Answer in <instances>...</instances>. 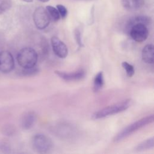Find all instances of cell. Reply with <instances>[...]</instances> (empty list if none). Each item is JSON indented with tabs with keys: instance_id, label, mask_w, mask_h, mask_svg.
I'll use <instances>...</instances> for the list:
<instances>
[{
	"instance_id": "obj_1",
	"label": "cell",
	"mask_w": 154,
	"mask_h": 154,
	"mask_svg": "<svg viewBox=\"0 0 154 154\" xmlns=\"http://www.w3.org/2000/svg\"><path fill=\"white\" fill-rule=\"evenodd\" d=\"M154 117L153 115L148 116L144 118L141 119L134 122L133 123L128 125L121 131H120L114 138L115 142H119L123 140L124 138L131 135L132 134L141 129V128L146 126L148 124H150L153 122Z\"/></svg>"
},
{
	"instance_id": "obj_2",
	"label": "cell",
	"mask_w": 154,
	"mask_h": 154,
	"mask_svg": "<svg viewBox=\"0 0 154 154\" xmlns=\"http://www.w3.org/2000/svg\"><path fill=\"white\" fill-rule=\"evenodd\" d=\"M131 102L132 101L131 99H127L121 102L106 106L94 112L92 115V119L94 120L103 119L109 116L123 112L130 106Z\"/></svg>"
},
{
	"instance_id": "obj_3",
	"label": "cell",
	"mask_w": 154,
	"mask_h": 154,
	"mask_svg": "<svg viewBox=\"0 0 154 154\" xmlns=\"http://www.w3.org/2000/svg\"><path fill=\"white\" fill-rule=\"evenodd\" d=\"M37 54L32 48L25 47L19 51L17 55L18 64L23 69L35 66L37 61Z\"/></svg>"
},
{
	"instance_id": "obj_4",
	"label": "cell",
	"mask_w": 154,
	"mask_h": 154,
	"mask_svg": "<svg viewBox=\"0 0 154 154\" xmlns=\"http://www.w3.org/2000/svg\"><path fill=\"white\" fill-rule=\"evenodd\" d=\"M33 149L37 153L48 152L53 146L51 140L46 135L42 134L35 135L32 140Z\"/></svg>"
},
{
	"instance_id": "obj_5",
	"label": "cell",
	"mask_w": 154,
	"mask_h": 154,
	"mask_svg": "<svg viewBox=\"0 0 154 154\" xmlns=\"http://www.w3.org/2000/svg\"><path fill=\"white\" fill-rule=\"evenodd\" d=\"M131 38L137 42H143L146 40L149 35V31L146 25L143 23L133 24L128 29Z\"/></svg>"
},
{
	"instance_id": "obj_6",
	"label": "cell",
	"mask_w": 154,
	"mask_h": 154,
	"mask_svg": "<svg viewBox=\"0 0 154 154\" xmlns=\"http://www.w3.org/2000/svg\"><path fill=\"white\" fill-rule=\"evenodd\" d=\"M33 21L35 26L39 29L48 27L51 19L46 8L43 7H37L33 13Z\"/></svg>"
},
{
	"instance_id": "obj_7",
	"label": "cell",
	"mask_w": 154,
	"mask_h": 154,
	"mask_svg": "<svg viewBox=\"0 0 154 154\" xmlns=\"http://www.w3.org/2000/svg\"><path fill=\"white\" fill-rule=\"evenodd\" d=\"M14 67V61L12 54L7 51L0 52V72L3 73L10 72Z\"/></svg>"
},
{
	"instance_id": "obj_8",
	"label": "cell",
	"mask_w": 154,
	"mask_h": 154,
	"mask_svg": "<svg viewBox=\"0 0 154 154\" xmlns=\"http://www.w3.org/2000/svg\"><path fill=\"white\" fill-rule=\"evenodd\" d=\"M51 41L55 54L61 58H66L68 55V48L65 43L56 36H53Z\"/></svg>"
},
{
	"instance_id": "obj_9",
	"label": "cell",
	"mask_w": 154,
	"mask_h": 154,
	"mask_svg": "<svg viewBox=\"0 0 154 154\" xmlns=\"http://www.w3.org/2000/svg\"><path fill=\"white\" fill-rule=\"evenodd\" d=\"M55 73L62 79L66 81H79L83 79L85 76V72L83 69H79L73 72H66L56 70Z\"/></svg>"
},
{
	"instance_id": "obj_10",
	"label": "cell",
	"mask_w": 154,
	"mask_h": 154,
	"mask_svg": "<svg viewBox=\"0 0 154 154\" xmlns=\"http://www.w3.org/2000/svg\"><path fill=\"white\" fill-rule=\"evenodd\" d=\"M36 114L34 112L31 111L25 113L20 121V125L23 129H30L35 124L36 121Z\"/></svg>"
},
{
	"instance_id": "obj_11",
	"label": "cell",
	"mask_w": 154,
	"mask_h": 154,
	"mask_svg": "<svg viewBox=\"0 0 154 154\" xmlns=\"http://www.w3.org/2000/svg\"><path fill=\"white\" fill-rule=\"evenodd\" d=\"M144 0H121L123 8L128 11H135L140 9L144 5Z\"/></svg>"
},
{
	"instance_id": "obj_12",
	"label": "cell",
	"mask_w": 154,
	"mask_h": 154,
	"mask_svg": "<svg viewBox=\"0 0 154 154\" xmlns=\"http://www.w3.org/2000/svg\"><path fill=\"white\" fill-rule=\"evenodd\" d=\"M154 47L152 44L146 45L142 50V59L147 64L153 63Z\"/></svg>"
},
{
	"instance_id": "obj_13",
	"label": "cell",
	"mask_w": 154,
	"mask_h": 154,
	"mask_svg": "<svg viewBox=\"0 0 154 154\" xmlns=\"http://www.w3.org/2000/svg\"><path fill=\"white\" fill-rule=\"evenodd\" d=\"M154 146V138L153 137L149 138L143 142L138 144L135 148L137 152H141L145 150H148L153 148Z\"/></svg>"
},
{
	"instance_id": "obj_14",
	"label": "cell",
	"mask_w": 154,
	"mask_h": 154,
	"mask_svg": "<svg viewBox=\"0 0 154 154\" xmlns=\"http://www.w3.org/2000/svg\"><path fill=\"white\" fill-rule=\"evenodd\" d=\"M104 79L102 72H99L94 76L93 81V90L94 92L99 91L103 86Z\"/></svg>"
},
{
	"instance_id": "obj_15",
	"label": "cell",
	"mask_w": 154,
	"mask_h": 154,
	"mask_svg": "<svg viewBox=\"0 0 154 154\" xmlns=\"http://www.w3.org/2000/svg\"><path fill=\"white\" fill-rule=\"evenodd\" d=\"M150 22V19L149 17H148L147 16H135L132 19H130V20L128 22V29L130 28V26L131 25H132L134 23H143L144 24H145L146 25L149 24Z\"/></svg>"
},
{
	"instance_id": "obj_16",
	"label": "cell",
	"mask_w": 154,
	"mask_h": 154,
	"mask_svg": "<svg viewBox=\"0 0 154 154\" xmlns=\"http://www.w3.org/2000/svg\"><path fill=\"white\" fill-rule=\"evenodd\" d=\"M46 10L48 13L50 19H52L55 22L60 20V16L57 8L51 5H47L46 7Z\"/></svg>"
},
{
	"instance_id": "obj_17",
	"label": "cell",
	"mask_w": 154,
	"mask_h": 154,
	"mask_svg": "<svg viewBox=\"0 0 154 154\" xmlns=\"http://www.w3.org/2000/svg\"><path fill=\"white\" fill-rule=\"evenodd\" d=\"M122 66L123 68L125 69V70L126 71V75L129 77H132L134 75L135 73V70H134V66L132 64H129L126 61H123L122 63Z\"/></svg>"
},
{
	"instance_id": "obj_18",
	"label": "cell",
	"mask_w": 154,
	"mask_h": 154,
	"mask_svg": "<svg viewBox=\"0 0 154 154\" xmlns=\"http://www.w3.org/2000/svg\"><path fill=\"white\" fill-rule=\"evenodd\" d=\"M11 7V2L9 0H0V14L8 10Z\"/></svg>"
},
{
	"instance_id": "obj_19",
	"label": "cell",
	"mask_w": 154,
	"mask_h": 154,
	"mask_svg": "<svg viewBox=\"0 0 154 154\" xmlns=\"http://www.w3.org/2000/svg\"><path fill=\"white\" fill-rule=\"evenodd\" d=\"M38 72V69L37 67L35 66L30 67V68H27V69H24V70L22 71V73L25 76H32L34 75L35 74L37 73Z\"/></svg>"
},
{
	"instance_id": "obj_20",
	"label": "cell",
	"mask_w": 154,
	"mask_h": 154,
	"mask_svg": "<svg viewBox=\"0 0 154 154\" xmlns=\"http://www.w3.org/2000/svg\"><path fill=\"white\" fill-rule=\"evenodd\" d=\"M56 8L58 11L60 17H61L62 18H65L67 16V10L64 5H61V4H58V5H57Z\"/></svg>"
},
{
	"instance_id": "obj_21",
	"label": "cell",
	"mask_w": 154,
	"mask_h": 154,
	"mask_svg": "<svg viewBox=\"0 0 154 154\" xmlns=\"http://www.w3.org/2000/svg\"><path fill=\"white\" fill-rule=\"evenodd\" d=\"M75 38L76 40V42L78 44V45L79 46V47H82L83 46V43L82 42V37H81V32L80 31V30L78 28H76L75 30Z\"/></svg>"
},
{
	"instance_id": "obj_22",
	"label": "cell",
	"mask_w": 154,
	"mask_h": 154,
	"mask_svg": "<svg viewBox=\"0 0 154 154\" xmlns=\"http://www.w3.org/2000/svg\"><path fill=\"white\" fill-rule=\"evenodd\" d=\"M23 1H25V2H32L33 0H23Z\"/></svg>"
},
{
	"instance_id": "obj_23",
	"label": "cell",
	"mask_w": 154,
	"mask_h": 154,
	"mask_svg": "<svg viewBox=\"0 0 154 154\" xmlns=\"http://www.w3.org/2000/svg\"><path fill=\"white\" fill-rule=\"evenodd\" d=\"M39 1L43 2H48L49 0H39Z\"/></svg>"
},
{
	"instance_id": "obj_24",
	"label": "cell",
	"mask_w": 154,
	"mask_h": 154,
	"mask_svg": "<svg viewBox=\"0 0 154 154\" xmlns=\"http://www.w3.org/2000/svg\"><path fill=\"white\" fill-rule=\"evenodd\" d=\"M77 1H92V0H77Z\"/></svg>"
}]
</instances>
